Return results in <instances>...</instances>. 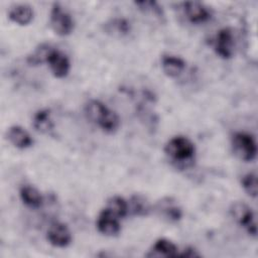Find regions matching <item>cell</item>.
<instances>
[{
  "mask_svg": "<svg viewBox=\"0 0 258 258\" xmlns=\"http://www.w3.org/2000/svg\"><path fill=\"white\" fill-rule=\"evenodd\" d=\"M85 112L91 122L108 133H113L119 128L118 115L98 100L89 101L85 106Z\"/></svg>",
  "mask_w": 258,
  "mask_h": 258,
  "instance_id": "6da1fadb",
  "label": "cell"
},
{
  "mask_svg": "<svg viewBox=\"0 0 258 258\" xmlns=\"http://www.w3.org/2000/svg\"><path fill=\"white\" fill-rule=\"evenodd\" d=\"M164 151L169 158L179 164H188L195 155V144L184 136H175L165 145Z\"/></svg>",
  "mask_w": 258,
  "mask_h": 258,
  "instance_id": "7a4b0ae2",
  "label": "cell"
},
{
  "mask_svg": "<svg viewBox=\"0 0 258 258\" xmlns=\"http://www.w3.org/2000/svg\"><path fill=\"white\" fill-rule=\"evenodd\" d=\"M232 149L234 154L243 161H252L257 153L255 139L245 132H237L233 135Z\"/></svg>",
  "mask_w": 258,
  "mask_h": 258,
  "instance_id": "3957f363",
  "label": "cell"
},
{
  "mask_svg": "<svg viewBox=\"0 0 258 258\" xmlns=\"http://www.w3.org/2000/svg\"><path fill=\"white\" fill-rule=\"evenodd\" d=\"M50 26L56 34L61 36L69 35L74 30V20L71 14L63 10L58 3L52 5L50 11Z\"/></svg>",
  "mask_w": 258,
  "mask_h": 258,
  "instance_id": "277c9868",
  "label": "cell"
},
{
  "mask_svg": "<svg viewBox=\"0 0 258 258\" xmlns=\"http://www.w3.org/2000/svg\"><path fill=\"white\" fill-rule=\"evenodd\" d=\"M231 214L235 221L253 237L257 235L255 215L253 211L243 203H235L231 208Z\"/></svg>",
  "mask_w": 258,
  "mask_h": 258,
  "instance_id": "5b68a950",
  "label": "cell"
},
{
  "mask_svg": "<svg viewBox=\"0 0 258 258\" xmlns=\"http://www.w3.org/2000/svg\"><path fill=\"white\" fill-rule=\"evenodd\" d=\"M48 242L58 248H64L72 242V234L70 229L63 223H53L50 225L47 231Z\"/></svg>",
  "mask_w": 258,
  "mask_h": 258,
  "instance_id": "8992f818",
  "label": "cell"
},
{
  "mask_svg": "<svg viewBox=\"0 0 258 258\" xmlns=\"http://www.w3.org/2000/svg\"><path fill=\"white\" fill-rule=\"evenodd\" d=\"M97 228L103 235L115 236L121 230L119 218L105 208L98 216Z\"/></svg>",
  "mask_w": 258,
  "mask_h": 258,
  "instance_id": "52a82bcc",
  "label": "cell"
},
{
  "mask_svg": "<svg viewBox=\"0 0 258 258\" xmlns=\"http://www.w3.org/2000/svg\"><path fill=\"white\" fill-rule=\"evenodd\" d=\"M215 50L222 58H230L234 52V36L230 28L221 29L216 38Z\"/></svg>",
  "mask_w": 258,
  "mask_h": 258,
  "instance_id": "ba28073f",
  "label": "cell"
},
{
  "mask_svg": "<svg viewBox=\"0 0 258 258\" xmlns=\"http://www.w3.org/2000/svg\"><path fill=\"white\" fill-rule=\"evenodd\" d=\"M47 63L55 78H64L70 72L71 64L68 56L57 49H52L48 56Z\"/></svg>",
  "mask_w": 258,
  "mask_h": 258,
  "instance_id": "9c48e42d",
  "label": "cell"
},
{
  "mask_svg": "<svg viewBox=\"0 0 258 258\" xmlns=\"http://www.w3.org/2000/svg\"><path fill=\"white\" fill-rule=\"evenodd\" d=\"M183 9L187 19L191 23H203L209 20L211 17V14L208 8L200 2H196V1L185 2L183 3Z\"/></svg>",
  "mask_w": 258,
  "mask_h": 258,
  "instance_id": "30bf717a",
  "label": "cell"
},
{
  "mask_svg": "<svg viewBox=\"0 0 258 258\" xmlns=\"http://www.w3.org/2000/svg\"><path fill=\"white\" fill-rule=\"evenodd\" d=\"M8 140L17 148L25 149L32 145L33 140L29 133L20 126H12L9 128L7 133Z\"/></svg>",
  "mask_w": 258,
  "mask_h": 258,
  "instance_id": "8fae6325",
  "label": "cell"
},
{
  "mask_svg": "<svg viewBox=\"0 0 258 258\" xmlns=\"http://www.w3.org/2000/svg\"><path fill=\"white\" fill-rule=\"evenodd\" d=\"M8 16L14 23L27 25L33 19V9L27 4H17L10 9Z\"/></svg>",
  "mask_w": 258,
  "mask_h": 258,
  "instance_id": "7c38bea8",
  "label": "cell"
},
{
  "mask_svg": "<svg viewBox=\"0 0 258 258\" xmlns=\"http://www.w3.org/2000/svg\"><path fill=\"white\" fill-rule=\"evenodd\" d=\"M161 67L166 76L176 78L185 69V61L177 56L164 55L161 60Z\"/></svg>",
  "mask_w": 258,
  "mask_h": 258,
  "instance_id": "4fadbf2b",
  "label": "cell"
},
{
  "mask_svg": "<svg viewBox=\"0 0 258 258\" xmlns=\"http://www.w3.org/2000/svg\"><path fill=\"white\" fill-rule=\"evenodd\" d=\"M158 212L168 221L176 222L179 221L182 217L181 209L169 198L163 199L157 205Z\"/></svg>",
  "mask_w": 258,
  "mask_h": 258,
  "instance_id": "5bb4252c",
  "label": "cell"
},
{
  "mask_svg": "<svg viewBox=\"0 0 258 258\" xmlns=\"http://www.w3.org/2000/svg\"><path fill=\"white\" fill-rule=\"evenodd\" d=\"M21 201L23 204H25L27 207L32 208V209H37L40 208L43 202L42 196L38 191L37 188L31 185H23L20 188L19 191Z\"/></svg>",
  "mask_w": 258,
  "mask_h": 258,
  "instance_id": "9a60e30c",
  "label": "cell"
},
{
  "mask_svg": "<svg viewBox=\"0 0 258 258\" xmlns=\"http://www.w3.org/2000/svg\"><path fill=\"white\" fill-rule=\"evenodd\" d=\"M177 247L167 239H158L152 248V253L148 256H163V257H177Z\"/></svg>",
  "mask_w": 258,
  "mask_h": 258,
  "instance_id": "2e32d148",
  "label": "cell"
},
{
  "mask_svg": "<svg viewBox=\"0 0 258 258\" xmlns=\"http://www.w3.org/2000/svg\"><path fill=\"white\" fill-rule=\"evenodd\" d=\"M33 126L40 133H48L53 128V123L50 117V111L41 109L33 116Z\"/></svg>",
  "mask_w": 258,
  "mask_h": 258,
  "instance_id": "e0dca14e",
  "label": "cell"
},
{
  "mask_svg": "<svg viewBox=\"0 0 258 258\" xmlns=\"http://www.w3.org/2000/svg\"><path fill=\"white\" fill-rule=\"evenodd\" d=\"M106 209L113 213L115 216H117L119 219H121L127 215L129 211V206L123 198L115 196L107 201Z\"/></svg>",
  "mask_w": 258,
  "mask_h": 258,
  "instance_id": "ac0fdd59",
  "label": "cell"
},
{
  "mask_svg": "<svg viewBox=\"0 0 258 258\" xmlns=\"http://www.w3.org/2000/svg\"><path fill=\"white\" fill-rule=\"evenodd\" d=\"M105 29L108 33L118 36H124L130 32V23L124 18H116L106 23Z\"/></svg>",
  "mask_w": 258,
  "mask_h": 258,
  "instance_id": "d6986e66",
  "label": "cell"
},
{
  "mask_svg": "<svg viewBox=\"0 0 258 258\" xmlns=\"http://www.w3.org/2000/svg\"><path fill=\"white\" fill-rule=\"evenodd\" d=\"M52 47L48 44H40L34 49V51L27 57V62L33 66H37L42 62H47L48 56L52 51Z\"/></svg>",
  "mask_w": 258,
  "mask_h": 258,
  "instance_id": "ffe728a7",
  "label": "cell"
},
{
  "mask_svg": "<svg viewBox=\"0 0 258 258\" xmlns=\"http://www.w3.org/2000/svg\"><path fill=\"white\" fill-rule=\"evenodd\" d=\"M130 205H131V211L134 215L146 216L149 213V210H150L149 203L144 197L140 195L133 196L130 200Z\"/></svg>",
  "mask_w": 258,
  "mask_h": 258,
  "instance_id": "44dd1931",
  "label": "cell"
},
{
  "mask_svg": "<svg viewBox=\"0 0 258 258\" xmlns=\"http://www.w3.org/2000/svg\"><path fill=\"white\" fill-rule=\"evenodd\" d=\"M242 186L245 189V191L253 197H257V177L256 174L253 172H249L242 178Z\"/></svg>",
  "mask_w": 258,
  "mask_h": 258,
  "instance_id": "7402d4cb",
  "label": "cell"
},
{
  "mask_svg": "<svg viewBox=\"0 0 258 258\" xmlns=\"http://www.w3.org/2000/svg\"><path fill=\"white\" fill-rule=\"evenodd\" d=\"M134 4L136 6H138L139 9L144 12H151L158 17L163 16L162 9L158 5V3L155 1H136V2H134Z\"/></svg>",
  "mask_w": 258,
  "mask_h": 258,
  "instance_id": "603a6c76",
  "label": "cell"
},
{
  "mask_svg": "<svg viewBox=\"0 0 258 258\" xmlns=\"http://www.w3.org/2000/svg\"><path fill=\"white\" fill-rule=\"evenodd\" d=\"M186 257V258H192V257H199L200 254L196 252L195 249L192 248H187L186 250H184L182 253H178L177 257Z\"/></svg>",
  "mask_w": 258,
  "mask_h": 258,
  "instance_id": "cb8c5ba5",
  "label": "cell"
}]
</instances>
